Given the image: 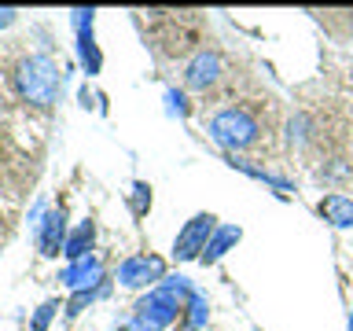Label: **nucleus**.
Masks as SVG:
<instances>
[{"label": "nucleus", "instance_id": "1", "mask_svg": "<svg viewBox=\"0 0 353 331\" xmlns=\"http://www.w3.org/2000/svg\"><path fill=\"white\" fill-rule=\"evenodd\" d=\"M210 140L232 151V159L243 151H265L276 137V114L269 99H232L217 107L206 121Z\"/></svg>", "mask_w": 353, "mask_h": 331}, {"label": "nucleus", "instance_id": "2", "mask_svg": "<svg viewBox=\"0 0 353 331\" xmlns=\"http://www.w3.org/2000/svg\"><path fill=\"white\" fill-rule=\"evenodd\" d=\"M188 294H192V287H188L181 276H176V283L170 280V283L154 287V291L137 305V317H132V324L125 331H162V328H170L173 320L184 313Z\"/></svg>", "mask_w": 353, "mask_h": 331}, {"label": "nucleus", "instance_id": "3", "mask_svg": "<svg viewBox=\"0 0 353 331\" xmlns=\"http://www.w3.org/2000/svg\"><path fill=\"white\" fill-rule=\"evenodd\" d=\"M15 88L19 96L33 107H52L59 99V88H63V77H59V66H55L48 55H30L15 66Z\"/></svg>", "mask_w": 353, "mask_h": 331}, {"label": "nucleus", "instance_id": "4", "mask_svg": "<svg viewBox=\"0 0 353 331\" xmlns=\"http://www.w3.org/2000/svg\"><path fill=\"white\" fill-rule=\"evenodd\" d=\"M225 85H228V63L217 48H199L184 63V88H192V92L217 96Z\"/></svg>", "mask_w": 353, "mask_h": 331}, {"label": "nucleus", "instance_id": "5", "mask_svg": "<svg viewBox=\"0 0 353 331\" xmlns=\"http://www.w3.org/2000/svg\"><path fill=\"white\" fill-rule=\"evenodd\" d=\"M154 22H159V30H154V48H159L162 55H170V59H176V55H192L199 52L195 48V30L192 22L184 19V11L176 15V11H151Z\"/></svg>", "mask_w": 353, "mask_h": 331}, {"label": "nucleus", "instance_id": "6", "mask_svg": "<svg viewBox=\"0 0 353 331\" xmlns=\"http://www.w3.org/2000/svg\"><path fill=\"white\" fill-rule=\"evenodd\" d=\"M217 232V217L214 214H195L188 225L181 228V236L173 243V258L176 261H192V258H203L210 239H214Z\"/></svg>", "mask_w": 353, "mask_h": 331}, {"label": "nucleus", "instance_id": "7", "mask_svg": "<svg viewBox=\"0 0 353 331\" xmlns=\"http://www.w3.org/2000/svg\"><path fill=\"white\" fill-rule=\"evenodd\" d=\"M165 265L154 254H137V258H125L118 265V283L121 287H148L154 280H162Z\"/></svg>", "mask_w": 353, "mask_h": 331}, {"label": "nucleus", "instance_id": "8", "mask_svg": "<svg viewBox=\"0 0 353 331\" xmlns=\"http://www.w3.org/2000/svg\"><path fill=\"white\" fill-rule=\"evenodd\" d=\"M92 15H96V11H85V8H77V11H74V26H77V55H81V66H85V74H88V77L99 74V66H103V55H99L96 41H92Z\"/></svg>", "mask_w": 353, "mask_h": 331}, {"label": "nucleus", "instance_id": "9", "mask_svg": "<svg viewBox=\"0 0 353 331\" xmlns=\"http://www.w3.org/2000/svg\"><path fill=\"white\" fill-rule=\"evenodd\" d=\"M37 247L44 258H55L63 247H66V210H52V214H44L41 228H37Z\"/></svg>", "mask_w": 353, "mask_h": 331}, {"label": "nucleus", "instance_id": "10", "mask_svg": "<svg viewBox=\"0 0 353 331\" xmlns=\"http://www.w3.org/2000/svg\"><path fill=\"white\" fill-rule=\"evenodd\" d=\"M59 280L70 287V291H88V287H99L103 283V265H99V258H77V261H70L63 269V276Z\"/></svg>", "mask_w": 353, "mask_h": 331}, {"label": "nucleus", "instance_id": "11", "mask_svg": "<svg viewBox=\"0 0 353 331\" xmlns=\"http://www.w3.org/2000/svg\"><path fill=\"white\" fill-rule=\"evenodd\" d=\"M316 210H320V217L331 221L335 228H353V199L350 195L331 192V195H324L316 203Z\"/></svg>", "mask_w": 353, "mask_h": 331}, {"label": "nucleus", "instance_id": "12", "mask_svg": "<svg viewBox=\"0 0 353 331\" xmlns=\"http://www.w3.org/2000/svg\"><path fill=\"white\" fill-rule=\"evenodd\" d=\"M320 181L324 184H335V188H346L353 181V162L346 159L342 151H331L320 159Z\"/></svg>", "mask_w": 353, "mask_h": 331}, {"label": "nucleus", "instance_id": "13", "mask_svg": "<svg viewBox=\"0 0 353 331\" xmlns=\"http://www.w3.org/2000/svg\"><path fill=\"white\" fill-rule=\"evenodd\" d=\"M92 239H96V225L92 221H81L70 236H66V247H63V254L70 261H77V258H88V250H92Z\"/></svg>", "mask_w": 353, "mask_h": 331}, {"label": "nucleus", "instance_id": "14", "mask_svg": "<svg viewBox=\"0 0 353 331\" xmlns=\"http://www.w3.org/2000/svg\"><path fill=\"white\" fill-rule=\"evenodd\" d=\"M236 239H239V228H236V225H228V228H217V232H214V239H210V247H206V254H203L199 261H203V265H214V261H217L221 254H225V250H228Z\"/></svg>", "mask_w": 353, "mask_h": 331}, {"label": "nucleus", "instance_id": "15", "mask_svg": "<svg viewBox=\"0 0 353 331\" xmlns=\"http://www.w3.org/2000/svg\"><path fill=\"white\" fill-rule=\"evenodd\" d=\"M184 309H188V317H184V331H199V328L206 324V298L199 294V291L188 294Z\"/></svg>", "mask_w": 353, "mask_h": 331}, {"label": "nucleus", "instance_id": "16", "mask_svg": "<svg viewBox=\"0 0 353 331\" xmlns=\"http://www.w3.org/2000/svg\"><path fill=\"white\" fill-rule=\"evenodd\" d=\"M55 309H59V302H55V298H48V302H44V305L37 309V313H33V320H30V328H33V331H44V328L52 324Z\"/></svg>", "mask_w": 353, "mask_h": 331}, {"label": "nucleus", "instance_id": "17", "mask_svg": "<svg viewBox=\"0 0 353 331\" xmlns=\"http://www.w3.org/2000/svg\"><path fill=\"white\" fill-rule=\"evenodd\" d=\"M148 206H151V188L137 181L132 184V214H148Z\"/></svg>", "mask_w": 353, "mask_h": 331}, {"label": "nucleus", "instance_id": "18", "mask_svg": "<svg viewBox=\"0 0 353 331\" xmlns=\"http://www.w3.org/2000/svg\"><path fill=\"white\" fill-rule=\"evenodd\" d=\"M11 22H15V11H11V8H0V30L11 26Z\"/></svg>", "mask_w": 353, "mask_h": 331}, {"label": "nucleus", "instance_id": "19", "mask_svg": "<svg viewBox=\"0 0 353 331\" xmlns=\"http://www.w3.org/2000/svg\"><path fill=\"white\" fill-rule=\"evenodd\" d=\"M342 15H346V19H350V26H353V11H342Z\"/></svg>", "mask_w": 353, "mask_h": 331}, {"label": "nucleus", "instance_id": "20", "mask_svg": "<svg viewBox=\"0 0 353 331\" xmlns=\"http://www.w3.org/2000/svg\"><path fill=\"white\" fill-rule=\"evenodd\" d=\"M350 331H353V320H350Z\"/></svg>", "mask_w": 353, "mask_h": 331}]
</instances>
